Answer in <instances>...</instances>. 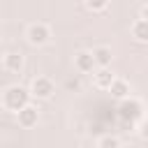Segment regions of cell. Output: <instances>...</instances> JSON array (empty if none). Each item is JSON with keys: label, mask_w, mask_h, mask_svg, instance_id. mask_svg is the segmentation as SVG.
Returning <instances> with one entry per match:
<instances>
[{"label": "cell", "mask_w": 148, "mask_h": 148, "mask_svg": "<svg viewBox=\"0 0 148 148\" xmlns=\"http://www.w3.org/2000/svg\"><path fill=\"white\" fill-rule=\"evenodd\" d=\"M30 99H32L30 88H23V86L14 83V86H7V88L2 90L0 104H2V109L12 111V113H18L23 106H28V104H30Z\"/></svg>", "instance_id": "6da1fadb"}, {"label": "cell", "mask_w": 148, "mask_h": 148, "mask_svg": "<svg viewBox=\"0 0 148 148\" xmlns=\"http://www.w3.org/2000/svg\"><path fill=\"white\" fill-rule=\"evenodd\" d=\"M118 116H120L123 123H141L143 116H146V109H143V104H141L139 99L125 97V99H120V104H118Z\"/></svg>", "instance_id": "7a4b0ae2"}, {"label": "cell", "mask_w": 148, "mask_h": 148, "mask_svg": "<svg viewBox=\"0 0 148 148\" xmlns=\"http://www.w3.org/2000/svg\"><path fill=\"white\" fill-rule=\"evenodd\" d=\"M30 95L37 99H51L56 95V83L49 76H35L30 81Z\"/></svg>", "instance_id": "3957f363"}, {"label": "cell", "mask_w": 148, "mask_h": 148, "mask_svg": "<svg viewBox=\"0 0 148 148\" xmlns=\"http://www.w3.org/2000/svg\"><path fill=\"white\" fill-rule=\"evenodd\" d=\"M25 37H28V42H30L32 46H44V44L51 39V30H49V25H44V23H32V25H28Z\"/></svg>", "instance_id": "277c9868"}, {"label": "cell", "mask_w": 148, "mask_h": 148, "mask_svg": "<svg viewBox=\"0 0 148 148\" xmlns=\"http://www.w3.org/2000/svg\"><path fill=\"white\" fill-rule=\"evenodd\" d=\"M74 67L81 72V74H92L97 69V62L92 58V51H79L74 56Z\"/></svg>", "instance_id": "5b68a950"}, {"label": "cell", "mask_w": 148, "mask_h": 148, "mask_svg": "<svg viewBox=\"0 0 148 148\" xmlns=\"http://www.w3.org/2000/svg\"><path fill=\"white\" fill-rule=\"evenodd\" d=\"M16 118H18V125H21V127L30 130V127H35V125L39 123V109L32 106V104H28V106H23V109L16 113Z\"/></svg>", "instance_id": "8992f818"}, {"label": "cell", "mask_w": 148, "mask_h": 148, "mask_svg": "<svg viewBox=\"0 0 148 148\" xmlns=\"http://www.w3.org/2000/svg\"><path fill=\"white\" fill-rule=\"evenodd\" d=\"M2 67H5L7 72L18 74V72L25 67V58H23V53H18V51H9V53H5V56H2Z\"/></svg>", "instance_id": "52a82bcc"}, {"label": "cell", "mask_w": 148, "mask_h": 148, "mask_svg": "<svg viewBox=\"0 0 148 148\" xmlns=\"http://www.w3.org/2000/svg\"><path fill=\"white\" fill-rule=\"evenodd\" d=\"M113 79H116V74H113L109 67H97V69L92 72L95 88H99V90H109V86L113 83Z\"/></svg>", "instance_id": "ba28073f"}, {"label": "cell", "mask_w": 148, "mask_h": 148, "mask_svg": "<svg viewBox=\"0 0 148 148\" xmlns=\"http://www.w3.org/2000/svg\"><path fill=\"white\" fill-rule=\"evenodd\" d=\"M92 58H95V62H97V67H109L111 65V60H113V51H111V46H95L92 49Z\"/></svg>", "instance_id": "9c48e42d"}, {"label": "cell", "mask_w": 148, "mask_h": 148, "mask_svg": "<svg viewBox=\"0 0 148 148\" xmlns=\"http://www.w3.org/2000/svg\"><path fill=\"white\" fill-rule=\"evenodd\" d=\"M109 92H111V97H113V99H118V102H120V99L130 97V83H127L125 79H118V76H116V79H113V83L109 86Z\"/></svg>", "instance_id": "30bf717a"}, {"label": "cell", "mask_w": 148, "mask_h": 148, "mask_svg": "<svg viewBox=\"0 0 148 148\" xmlns=\"http://www.w3.org/2000/svg\"><path fill=\"white\" fill-rule=\"evenodd\" d=\"M130 30H132V37H134L136 42H141V44L148 42V21H146V18H136Z\"/></svg>", "instance_id": "8fae6325"}, {"label": "cell", "mask_w": 148, "mask_h": 148, "mask_svg": "<svg viewBox=\"0 0 148 148\" xmlns=\"http://www.w3.org/2000/svg\"><path fill=\"white\" fill-rule=\"evenodd\" d=\"M97 148H123V143H120V139H118V136L106 134V136H102V139L97 141Z\"/></svg>", "instance_id": "7c38bea8"}, {"label": "cell", "mask_w": 148, "mask_h": 148, "mask_svg": "<svg viewBox=\"0 0 148 148\" xmlns=\"http://www.w3.org/2000/svg\"><path fill=\"white\" fill-rule=\"evenodd\" d=\"M109 2L111 0H83L86 9H90V12H104L109 7Z\"/></svg>", "instance_id": "4fadbf2b"}, {"label": "cell", "mask_w": 148, "mask_h": 148, "mask_svg": "<svg viewBox=\"0 0 148 148\" xmlns=\"http://www.w3.org/2000/svg\"><path fill=\"white\" fill-rule=\"evenodd\" d=\"M139 136H141L143 141H148V120H141V125H139Z\"/></svg>", "instance_id": "5bb4252c"}, {"label": "cell", "mask_w": 148, "mask_h": 148, "mask_svg": "<svg viewBox=\"0 0 148 148\" xmlns=\"http://www.w3.org/2000/svg\"><path fill=\"white\" fill-rule=\"evenodd\" d=\"M141 18H146V21H148V5H143V7H141Z\"/></svg>", "instance_id": "9a60e30c"}, {"label": "cell", "mask_w": 148, "mask_h": 148, "mask_svg": "<svg viewBox=\"0 0 148 148\" xmlns=\"http://www.w3.org/2000/svg\"><path fill=\"white\" fill-rule=\"evenodd\" d=\"M146 120H148V109H146Z\"/></svg>", "instance_id": "2e32d148"}]
</instances>
